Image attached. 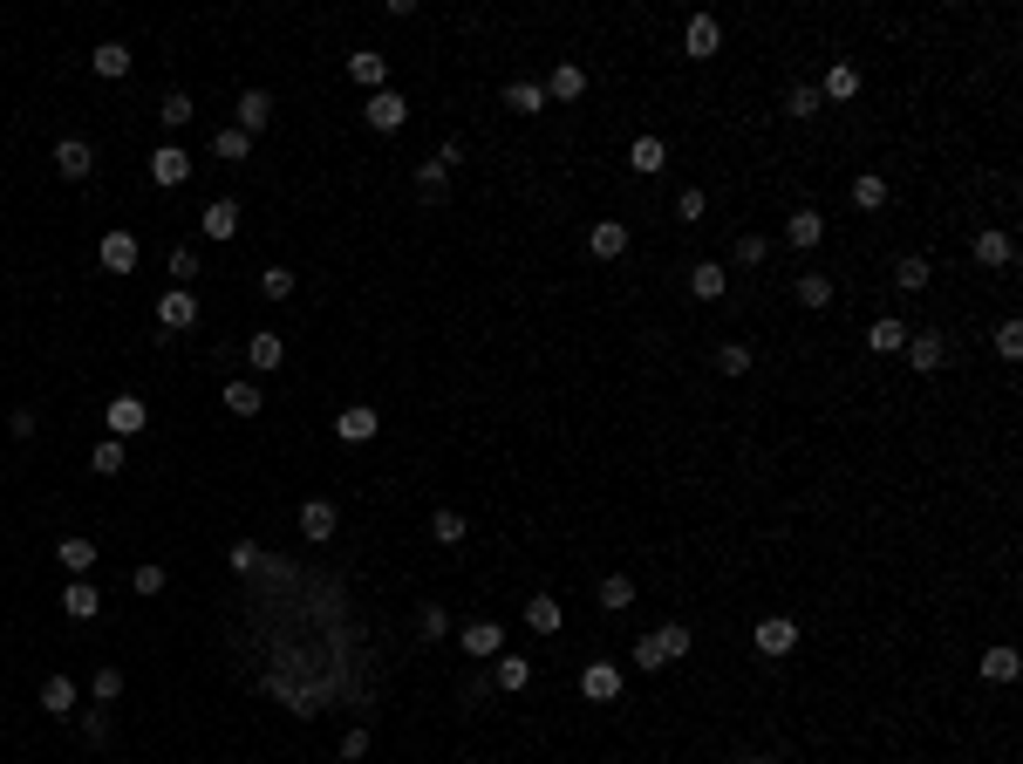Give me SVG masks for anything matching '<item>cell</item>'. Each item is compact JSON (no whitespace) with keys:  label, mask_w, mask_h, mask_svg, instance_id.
Segmentation results:
<instances>
[{"label":"cell","mask_w":1023,"mask_h":764,"mask_svg":"<svg viewBox=\"0 0 1023 764\" xmlns=\"http://www.w3.org/2000/svg\"><path fill=\"white\" fill-rule=\"evenodd\" d=\"M682 655H689V628H682V621H669V628H655V635L635 642V662H642V669H669V662H682Z\"/></svg>","instance_id":"6da1fadb"},{"label":"cell","mask_w":1023,"mask_h":764,"mask_svg":"<svg viewBox=\"0 0 1023 764\" xmlns=\"http://www.w3.org/2000/svg\"><path fill=\"white\" fill-rule=\"evenodd\" d=\"M157 328H164V335H185V328H198V301H191V287H171V294L157 301Z\"/></svg>","instance_id":"7a4b0ae2"},{"label":"cell","mask_w":1023,"mask_h":764,"mask_svg":"<svg viewBox=\"0 0 1023 764\" xmlns=\"http://www.w3.org/2000/svg\"><path fill=\"white\" fill-rule=\"evenodd\" d=\"M362 123H369V130H403V123H410V103H403L396 89H376V96L362 103Z\"/></svg>","instance_id":"3957f363"},{"label":"cell","mask_w":1023,"mask_h":764,"mask_svg":"<svg viewBox=\"0 0 1023 764\" xmlns=\"http://www.w3.org/2000/svg\"><path fill=\"white\" fill-rule=\"evenodd\" d=\"M191 171H198V164H191V157L178 151V144H157V151H151V185L171 191V185H185Z\"/></svg>","instance_id":"277c9868"},{"label":"cell","mask_w":1023,"mask_h":764,"mask_svg":"<svg viewBox=\"0 0 1023 764\" xmlns=\"http://www.w3.org/2000/svg\"><path fill=\"white\" fill-rule=\"evenodd\" d=\"M751 642H758V655H792V649H798V621H785V614H764Z\"/></svg>","instance_id":"5b68a950"},{"label":"cell","mask_w":1023,"mask_h":764,"mask_svg":"<svg viewBox=\"0 0 1023 764\" xmlns=\"http://www.w3.org/2000/svg\"><path fill=\"white\" fill-rule=\"evenodd\" d=\"M580 696H587V703H614V696H621V669H614V662H587V669H580Z\"/></svg>","instance_id":"8992f818"},{"label":"cell","mask_w":1023,"mask_h":764,"mask_svg":"<svg viewBox=\"0 0 1023 764\" xmlns=\"http://www.w3.org/2000/svg\"><path fill=\"white\" fill-rule=\"evenodd\" d=\"M55 171H62L69 185H82V178L96 171V151H89L82 137H62V144H55Z\"/></svg>","instance_id":"52a82bcc"},{"label":"cell","mask_w":1023,"mask_h":764,"mask_svg":"<svg viewBox=\"0 0 1023 764\" xmlns=\"http://www.w3.org/2000/svg\"><path fill=\"white\" fill-rule=\"evenodd\" d=\"M96 260H103L110 273H137V232H103Z\"/></svg>","instance_id":"ba28073f"},{"label":"cell","mask_w":1023,"mask_h":764,"mask_svg":"<svg viewBox=\"0 0 1023 764\" xmlns=\"http://www.w3.org/2000/svg\"><path fill=\"white\" fill-rule=\"evenodd\" d=\"M62 614H69V621H96V614H103L96 580H69V587H62Z\"/></svg>","instance_id":"9c48e42d"},{"label":"cell","mask_w":1023,"mask_h":764,"mask_svg":"<svg viewBox=\"0 0 1023 764\" xmlns=\"http://www.w3.org/2000/svg\"><path fill=\"white\" fill-rule=\"evenodd\" d=\"M348 76H355L362 89H369V96H376V89H389V55H369V48H355V55H348Z\"/></svg>","instance_id":"30bf717a"},{"label":"cell","mask_w":1023,"mask_h":764,"mask_svg":"<svg viewBox=\"0 0 1023 764\" xmlns=\"http://www.w3.org/2000/svg\"><path fill=\"white\" fill-rule=\"evenodd\" d=\"M376 430H382V417H376V410H369V403H355V410H341V423H335V437H341V444H369Z\"/></svg>","instance_id":"8fae6325"},{"label":"cell","mask_w":1023,"mask_h":764,"mask_svg":"<svg viewBox=\"0 0 1023 764\" xmlns=\"http://www.w3.org/2000/svg\"><path fill=\"white\" fill-rule=\"evenodd\" d=\"M587 253H594V260H621V253H628V226H621V219H601V226L587 232Z\"/></svg>","instance_id":"7c38bea8"},{"label":"cell","mask_w":1023,"mask_h":764,"mask_svg":"<svg viewBox=\"0 0 1023 764\" xmlns=\"http://www.w3.org/2000/svg\"><path fill=\"white\" fill-rule=\"evenodd\" d=\"M464 655H478V662L505 655V628H498V621H471V628H464Z\"/></svg>","instance_id":"4fadbf2b"},{"label":"cell","mask_w":1023,"mask_h":764,"mask_svg":"<svg viewBox=\"0 0 1023 764\" xmlns=\"http://www.w3.org/2000/svg\"><path fill=\"white\" fill-rule=\"evenodd\" d=\"M546 96H553V103H580V96H587V69H580V62H560V69L546 76Z\"/></svg>","instance_id":"5bb4252c"},{"label":"cell","mask_w":1023,"mask_h":764,"mask_svg":"<svg viewBox=\"0 0 1023 764\" xmlns=\"http://www.w3.org/2000/svg\"><path fill=\"white\" fill-rule=\"evenodd\" d=\"M198 232H205V239H232V232H239V205H232V198H212V205L198 212Z\"/></svg>","instance_id":"9a60e30c"},{"label":"cell","mask_w":1023,"mask_h":764,"mask_svg":"<svg viewBox=\"0 0 1023 764\" xmlns=\"http://www.w3.org/2000/svg\"><path fill=\"white\" fill-rule=\"evenodd\" d=\"M144 423H151V410L137 396H110V437H137Z\"/></svg>","instance_id":"2e32d148"},{"label":"cell","mask_w":1023,"mask_h":764,"mask_svg":"<svg viewBox=\"0 0 1023 764\" xmlns=\"http://www.w3.org/2000/svg\"><path fill=\"white\" fill-rule=\"evenodd\" d=\"M266 123H273V96H266V89H246V96H239V130L260 137Z\"/></svg>","instance_id":"e0dca14e"},{"label":"cell","mask_w":1023,"mask_h":764,"mask_svg":"<svg viewBox=\"0 0 1023 764\" xmlns=\"http://www.w3.org/2000/svg\"><path fill=\"white\" fill-rule=\"evenodd\" d=\"M246 362H253V369H266V376H273V369H280V362H287V342H280V335H273V328H260V335H253V342H246Z\"/></svg>","instance_id":"ac0fdd59"},{"label":"cell","mask_w":1023,"mask_h":764,"mask_svg":"<svg viewBox=\"0 0 1023 764\" xmlns=\"http://www.w3.org/2000/svg\"><path fill=\"white\" fill-rule=\"evenodd\" d=\"M89 69H96L103 82H123L130 76V48H123V41H103V48L89 55Z\"/></svg>","instance_id":"d6986e66"},{"label":"cell","mask_w":1023,"mask_h":764,"mask_svg":"<svg viewBox=\"0 0 1023 764\" xmlns=\"http://www.w3.org/2000/svg\"><path fill=\"white\" fill-rule=\"evenodd\" d=\"M560 621H567V608H560L553 594H539V601H526V628H532V635H560Z\"/></svg>","instance_id":"ffe728a7"},{"label":"cell","mask_w":1023,"mask_h":764,"mask_svg":"<svg viewBox=\"0 0 1023 764\" xmlns=\"http://www.w3.org/2000/svg\"><path fill=\"white\" fill-rule=\"evenodd\" d=\"M976 260H983V267H1010V260H1017V239H1010V232H976Z\"/></svg>","instance_id":"44dd1931"},{"label":"cell","mask_w":1023,"mask_h":764,"mask_svg":"<svg viewBox=\"0 0 1023 764\" xmlns=\"http://www.w3.org/2000/svg\"><path fill=\"white\" fill-rule=\"evenodd\" d=\"M682 48H689V55H717V48H723V28L710 21V14H696V21H689V35H682Z\"/></svg>","instance_id":"7402d4cb"},{"label":"cell","mask_w":1023,"mask_h":764,"mask_svg":"<svg viewBox=\"0 0 1023 764\" xmlns=\"http://www.w3.org/2000/svg\"><path fill=\"white\" fill-rule=\"evenodd\" d=\"M723 287H730V273H723L717 260H703V267H689V294H696V301H717Z\"/></svg>","instance_id":"603a6c76"},{"label":"cell","mask_w":1023,"mask_h":764,"mask_svg":"<svg viewBox=\"0 0 1023 764\" xmlns=\"http://www.w3.org/2000/svg\"><path fill=\"white\" fill-rule=\"evenodd\" d=\"M41 710H48V717H69V710H76V683H69V676H48V683H41Z\"/></svg>","instance_id":"cb8c5ba5"},{"label":"cell","mask_w":1023,"mask_h":764,"mask_svg":"<svg viewBox=\"0 0 1023 764\" xmlns=\"http://www.w3.org/2000/svg\"><path fill=\"white\" fill-rule=\"evenodd\" d=\"M260 403H266L260 382H226V410H232V417H260Z\"/></svg>","instance_id":"d4e9b609"},{"label":"cell","mask_w":1023,"mask_h":764,"mask_svg":"<svg viewBox=\"0 0 1023 764\" xmlns=\"http://www.w3.org/2000/svg\"><path fill=\"white\" fill-rule=\"evenodd\" d=\"M301 533L307 539H328V533H335V505H328V498H307V505H301Z\"/></svg>","instance_id":"484cf974"},{"label":"cell","mask_w":1023,"mask_h":764,"mask_svg":"<svg viewBox=\"0 0 1023 764\" xmlns=\"http://www.w3.org/2000/svg\"><path fill=\"white\" fill-rule=\"evenodd\" d=\"M601 608L607 614H628V608H635V580H628V573H607V580H601Z\"/></svg>","instance_id":"4316f807"},{"label":"cell","mask_w":1023,"mask_h":764,"mask_svg":"<svg viewBox=\"0 0 1023 764\" xmlns=\"http://www.w3.org/2000/svg\"><path fill=\"white\" fill-rule=\"evenodd\" d=\"M505 110H512V116H539V110H546V89H539V82H512V89H505Z\"/></svg>","instance_id":"83f0119b"},{"label":"cell","mask_w":1023,"mask_h":764,"mask_svg":"<svg viewBox=\"0 0 1023 764\" xmlns=\"http://www.w3.org/2000/svg\"><path fill=\"white\" fill-rule=\"evenodd\" d=\"M246 151H253V137H246L239 123H226V130H212V157H226V164H239Z\"/></svg>","instance_id":"f1b7e54d"},{"label":"cell","mask_w":1023,"mask_h":764,"mask_svg":"<svg viewBox=\"0 0 1023 764\" xmlns=\"http://www.w3.org/2000/svg\"><path fill=\"white\" fill-rule=\"evenodd\" d=\"M628 164H635L642 178H655V171L669 164V151H662V137H635V151H628Z\"/></svg>","instance_id":"f546056e"},{"label":"cell","mask_w":1023,"mask_h":764,"mask_svg":"<svg viewBox=\"0 0 1023 764\" xmlns=\"http://www.w3.org/2000/svg\"><path fill=\"white\" fill-rule=\"evenodd\" d=\"M867 342L880 348V355H894V348H908V321H894V314H887V321H873V328H867Z\"/></svg>","instance_id":"4dcf8cb0"},{"label":"cell","mask_w":1023,"mask_h":764,"mask_svg":"<svg viewBox=\"0 0 1023 764\" xmlns=\"http://www.w3.org/2000/svg\"><path fill=\"white\" fill-rule=\"evenodd\" d=\"M492 676H498V689H512V696H519V689L532 683V662H526V655H498Z\"/></svg>","instance_id":"1f68e13d"},{"label":"cell","mask_w":1023,"mask_h":764,"mask_svg":"<svg viewBox=\"0 0 1023 764\" xmlns=\"http://www.w3.org/2000/svg\"><path fill=\"white\" fill-rule=\"evenodd\" d=\"M55 553H62V567L76 573V580H82V573H89V567H96V539H62Z\"/></svg>","instance_id":"d6a6232c"},{"label":"cell","mask_w":1023,"mask_h":764,"mask_svg":"<svg viewBox=\"0 0 1023 764\" xmlns=\"http://www.w3.org/2000/svg\"><path fill=\"white\" fill-rule=\"evenodd\" d=\"M942 355H948L942 335H908V362H914V369H942Z\"/></svg>","instance_id":"836d02e7"},{"label":"cell","mask_w":1023,"mask_h":764,"mask_svg":"<svg viewBox=\"0 0 1023 764\" xmlns=\"http://www.w3.org/2000/svg\"><path fill=\"white\" fill-rule=\"evenodd\" d=\"M826 96H833V103L860 96V69H853V62H833V69H826Z\"/></svg>","instance_id":"e575fe53"},{"label":"cell","mask_w":1023,"mask_h":764,"mask_svg":"<svg viewBox=\"0 0 1023 764\" xmlns=\"http://www.w3.org/2000/svg\"><path fill=\"white\" fill-rule=\"evenodd\" d=\"M853 205H860V212H880V205H887V178H880V171L853 178Z\"/></svg>","instance_id":"d590c367"},{"label":"cell","mask_w":1023,"mask_h":764,"mask_svg":"<svg viewBox=\"0 0 1023 764\" xmlns=\"http://www.w3.org/2000/svg\"><path fill=\"white\" fill-rule=\"evenodd\" d=\"M785 239H792V246H819V239H826V219H819V212H792Z\"/></svg>","instance_id":"8d00e7d4"},{"label":"cell","mask_w":1023,"mask_h":764,"mask_svg":"<svg viewBox=\"0 0 1023 764\" xmlns=\"http://www.w3.org/2000/svg\"><path fill=\"white\" fill-rule=\"evenodd\" d=\"M983 676H989V683H1017V649H1010V642H1003V649H989L983 655Z\"/></svg>","instance_id":"74e56055"},{"label":"cell","mask_w":1023,"mask_h":764,"mask_svg":"<svg viewBox=\"0 0 1023 764\" xmlns=\"http://www.w3.org/2000/svg\"><path fill=\"white\" fill-rule=\"evenodd\" d=\"M798 301H805V307H833V280H826V273H798Z\"/></svg>","instance_id":"f35d334b"},{"label":"cell","mask_w":1023,"mask_h":764,"mask_svg":"<svg viewBox=\"0 0 1023 764\" xmlns=\"http://www.w3.org/2000/svg\"><path fill=\"white\" fill-rule=\"evenodd\" d=\"M430 539L457 546V539H464V512H451V505H444V512H430Z\"/></svg>","instance_id":"ab89813d"},{"label":"cell","mask_w":1023,"mask_h":764,"mask_svg":"<svg viewBox=\"0 0 1023 764\" xmlns=\"http://www.w3.org/2000/svg\"><path fill=\"white\" fill-rule=\"evenodd\" d=\"M89 689H96V703H103V710H110L116 696H123V669H110V662H103V669H96V676H89Z\"/></svg>","instance_id":"60d3db41"},{"label":"cell","mask_w":1023,"mask_h":764,"mask_svg":"<svg viewBox=\"0 0 1023 764\" xmlns=\"http://www.w3.org/2000/svg\"><path fill=\"white\" fill-rule=\"evenodd\" d=\"M89 464H96L103 478H116V471H123V437H103V444L89 451Z\"/></svg>","instance_id":"b9f144b4"},{"label":"cell","mask_w":1023,"mask_h":764,"mask_svg":"<svg viewBox=\"0 0 1023 764\" xmlns=\"http://www.w3.org/2000/svg\"><path fill=\"white\" fill-rule=\"evenodd\" d=\"M894 287H901V294H921V287H928V260H901V267H894Z\"/></svg>","instance_id":"7bdbcfd3"},{"label":"cell","mask_w":1023,"mask_h":764,"mask_svg":"<svg viewBox=\"0 0 1023 764\" xmlns=\"http://www.w3.org/2000/svg\"><path fill=\"white\" fill-rule=\"evenodd\" d=\"M717 369H723V376H751V348H744V342L717 348Z\"/></svg>","instance_id":"ee69618b"},{"label":"cell","mask_w":1023,"mask_h":764,"mask_svg":"<svg viewBox=\"0 0 1023 764\" xmlns=\"http://www.w3.org/2000/svg\"><path fill=\"white\" fill-rule=\"evenodd\" d=\"M260 294H266V301H287V294H294V273H287V267H266L260 273Z\"/></svg>","instance_id":"f6af8a7d"},{"label":"cell","mask_w":1023,"mask_h":764,"mask_svg":"<svg viewBox=\"0 0 1023 764\" xmlns=\"http://www.w3.org/2000/svg\"><path fill=\"white\" fill-rule=\"evenodd\" d=\"M157 116H164V130H185L198 110H191V96H164V110H157Z\"/></svg>","instance_id":"bcb514c9"},{"label":"cell","mask_w":1023,"mask_h":764,"mask_svg":"<svg viewBox=\"0 0 1023 764\" xmlns=\"http://www.w3.org/2000/svg\"><path fill=\"white\" fill-rule=\"evenodd\" d=\"M703 212H710V198H703V191L689 185V191H682V198H676V219H682V226H696Z\"/></svg>","instance_id":"7dc6e473"},{"label":"cell","mask_w":1023,"mask_h":764,"mask_svg":"<svg viewBox=\"0 0 1023 764\" xmlns=\"http://www.w3.org/2000/svg\"><path fill=\"white\" fill-rule=\"evenodd\" d=\"M785 116H798V123L819 116V89H792V96H785Z\"/></svg>","instance_id":"c3c4849f"},{"label":"cell","mask_w":1023,"mask_h":764,"mask_svg":"<svg viewBox=\"0 0 1023 764\" xmlns=\"http://www.w3.org/2000/svg\"><path fill=\"white\" fill-rule=\"evenodd\" d=\"M171 280H178V287H185V280H198V253H191V246H178V253H171Z\"/></svg>","instance_id":"681fc988"},{"label":"cell","mask_w":1023,"mask_h":764,"mask_svg":"<svg viewBox=\"0 0 1023 764\" xmlns=\"http://www.w3.org/2000/svg\"><path fill=\"white\" fill-rule=\"evenodd\" d=\"M996 348L1017 362V355H1023V321H1003V328H996Z\"/></svg>","instance_id":"f907efd6"},{"label":"cell","mask_w":1023,"mask_h":764,"mask_svg":"<svg viewBox=\"0 0 1023 764\" xmlns=\"http://www.w3.org/2000/svg\"><path fill=\"white\" fill-rule=\"evenodd\" d=\"M758 260H764V239H758V232H744V239H737V267H758Z\"/></svg>","instance_id":"816d5d0a"},{"label":"cell","mask_w":1023,"mask_h":764,"mask_svg":"<svg viewBox=\"0 0 1023 764\" xmlns=\"http://www.w3.org/2000/svg\"><path fill=\"white\" fill-rule=\"evenodd\" d=\"M82 737L103 744V737H110V710H89V717H82Z\"/></svg>","instance_id":"f5cc1de1"},{"label":"cell","mask_w":1023,"mask_h":764,"mask_svg":"<svg viewBox=\"0 0 1023 764\" xmlns=\"http://www.w3.org/2000/svg\"><path fill=\"white\" fill-rule=\"evenodd\" d=\"M444 178H451V164H437V157H430V164L417 171V185H423V191H444Z\"/></svg>","instance_id":"db71d44e"},{"label":"cell","mask_w":1023,"mask_h":764,"mask_svg":"<svg viewBox=\"0 0 1023 764\" xmlns=\"http://www.w3.org/2000/svg\"><path fill=\"white\" fill-rule=\"evenodd\" d=\"M130 587H137V594H164V567H137Z\"/></svg>","instance_id":"11a10c76"},{"label":"cell","mask_w":1023,"mask_h":764,"mask_svg":"<svg viewBox=\"0 0 1023 764\" xmlns=\"http://www.w3.org/2000/svg\"><path fill=\"white\" fill-rule=\"evenodd\" d=\"M341 758H348V764L369 758V730H348V737H341Z\"/></svg>","instance_id":"9f6ffc18"},{"label":"cell","mask_w":1023,"mask_h":764,"mask_svg":"<svg viewBox=\"0 0 1023 764\" xmlns=\"http://www.w3.org/2000/svg\"><path fill=\"white\" fill-rule=\"evenodd\" d=\"M232 567H239V573L260 567V546H253V539H239V546H232Z\"/></svg>","instance_id":"6f0895ef"},{"label":"cell","mask_w":1023,"mask_h":764,"mask_svg":"<svg viewBox=\"0 0 1023 764\" xmlns=\"http://www.w3.org/2000/svg\"><path fill=\"white\" fill-rule=\"evenodd\" d=\"M417 628H423V635H444V628H451V614H444V608H423Z\"/></svg>","instance_id":"680465c9"}]
</instances>
